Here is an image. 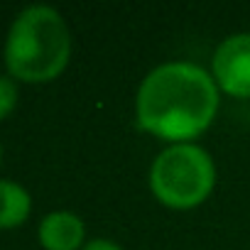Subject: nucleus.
I'll return each instance as SVG.
<instances>
[{
    "label": "nucleus",
    "mask_w": 250,
    "mask_h": 250,
    "mask_svg": "<svg viewBox=\"0 0 250 250\" xmlns=\"http://www.w3.org/2000/svg\"><path fill=\"white\" fill-rule=\"evenodd\" d=\"M216 113L218 86L206 69L191 62H169L152 69L135 98L138 125L172 145L191 143L206 133Z\"/></svg>",
    "instance_id": "1"
},
{
    "label": "nucleus",
    "mask_w": 250,
    "mask_h": 250,
    "mask_svg": "<svg viewBox=\"0 0 250 250\" xmlns=\"http://www.w3.org/2000/svg\"><path fill=\"white\" fill-rule=\"evenodd\" d=\"M69 57L71 35L54 8L30 5L13 20L5 40V66L10 76L27 83H47L66 69Z\"/></svg>",
    "instance_id": "2"
},
{
    "label": "nucleus",
    "mask_w": 250,
    "mask_h": 250,
    "mask_svg": "<svg viewBox=\"0 0 250 250\" xmlns=\"http://www.w3.org/2000/svg\"><path fill=\"white\" fill-rule=\"evenodd\" d=\"M216 187V165L211 155L194 145H172L155 157L150 169V189L157 201L169 208H194L204 204Z\"/></svg>",
    "instance_id": "3"
},
{
    "label": "nucleus",
    "mask_w": 250,
    "mask_h": 250,
    "mask_svg": "<svg viewBox=\"0 0 250 250\" xmlns=\"http://www.w3.org/2000/svg\"><path fill=\"white\" fill-rule=\"evenodd\" d=\"M213 81L228 96L250 98V32L226 37L213 54Z\"/></svg>",
    "instance_id": "4"
},
{
    "label": "nucleus",
    "mask_w": 250,
    "mask_h": 250,
    "mask_svg": "<svg viewBox=\"0 0 250 250\" xmlns=\"http://www.w3.org/2000/svg\"><path fill=\"white\" fill-rule=\"evenodd\" d=\"M83 235V221L71 211H52L40 223V243L44 250H79Z\"/></svg>",
    "instance_id": "5"
},
{
    "label": "nucleus",
    "mask_w": 250,
    "mask_h": 250,
    "mask_svg": "<svg viewBox=\"0 0 250 250\" xmlns=\"http://www.w3.org/2000/svg\"><path fill=\"white\" fill-rule=\"evenodd\" d=\"M32 208L30 191L18 182L0 179V228H15L20 226Z\"/></svg>",
    "instance_id": "6"
},
{
    "label": "nucleus",
    "mask_w": 250,
    "mask_h": 250,
    "mask_svg": "<svg viewBox=\"0 0 250 250\" xmlns=\"http://www.w3.org/2000/svg\"><path fill=\"white\" fill-rule=\"evenodd\" d=\"M18 105V83L10 76H0V120Z\"/></svg>",
    "instance_id": "7"
},
{
    "label": "nucleus",
    "mask_w": 250,
    "mask_h": 250,
    "mask_svg": "<svg viewBox=\"0 0 250 250\" xmlns=\"http://www.w3.org/2000/svg\"><path fill=\"white\" fill-rule=\"evenodd\" d=\"M81 250H123L120 245H115L113 240H105V238H96V240H88Z\"/></svg>",
    "instance_id": "8"
},
{
    "label": "nucleus",
    "mask_w": 250,
    "mask_h": 250,
    "mask_svg": "<svg viewBox=\"0 0 250 250\" xmlns=\"http://www.w3.org/2000/svg\"><path fill=\"white\" fill-rule=\"evenodd\" d=\"M0 155H3V150H0Z\"/></svg>",
    "instance_id": "9"
}]
</instances>
